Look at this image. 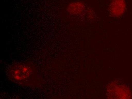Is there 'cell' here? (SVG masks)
Masks as SVG:
<instances>
[{
	"label": "cell",
	"instance_id": "cell-1",
	"mask_svg": "<svg viewBox=\"0 0 132 99\" xmlns=\"http://www.w3.org/2000/svg\"><path fill=\"white\" fill-rule=\"evenodd\" d=\"M8 74L12 80L20 85H34L38 82L37 72L30 64L17 63L10 68Z\"/></svg>",
	"mask_w": 132,
	"mask_h": 99
},
{
	"label": "cell",
	"instance_id": "cell-2",
	"mask_svg": "<svg viewBox=\"0 0 132 99\" xmlns=\"http://www.w3.org/2000/svg\"><path fill=\"white\" fill-rule=\"evenodd\" d=\"M130 95L128 88L123 85H117L116 83H111L107 88V95L109 98H128Z\"/></svg>",
	"mask_w": 132,
	"mask_h": 99
}]
</instances>
